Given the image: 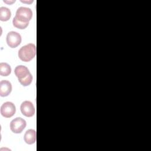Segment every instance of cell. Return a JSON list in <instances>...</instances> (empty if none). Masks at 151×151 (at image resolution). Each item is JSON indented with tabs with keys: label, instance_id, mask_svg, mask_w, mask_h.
<instances>
[{
	"label": "cell",
	"instance_id": "8",
	"mask_svg": "<svg viewBox=\"0 0 151 151\" xmlns=\"http://www.w3.org/2000/svg\"><path fill=\"white\" fill-rule=\"evenodd\" d=\"M12 91L11 83L7 80H2L0 82V96L5 97L8 96Z\"/></svg>",
	"mask_w": 151,
	"mask_h": 151
},
{
	"label": "cell",
	"instance_id": "6",
	"mask_svg": "<svg viewBox=\"0 0 151 151\" xmlns=\"http://www.w3.org/2000/svg\"><path fill=\"white\" fill-rule=\"evenodd\" d=\"M16 111V108L12 102L7 101L4 103L1 107V113L2 116L8 118L14 115Z\"/></svg>",
	"mask_w": 151,
	"mask_h": 151
},
{
	"label": "cell",
	"instance_id": "1",
	"mask_svg": "<svg viewBox=\"0 0 151 151\" xmlns=\"http://www.w3.org/2000/svg\"><path fill=\"white\" fill-rule=\"evenodd\" d=\"M14 73L19 82L23 86H28L31 83L32 76L27 67L22 65H18L15 67Z\"/></svg>",
	"mask_w": 151,
	"mask_h": 151
},
{
	"label": "cell",
	"instance_id": "9",
	"mask_svg": "<svg viewBox=\"0 0 151 151\" xmlns=\"http://www.w3.org/2000/svg\"><path fill=\"white\" fill-rule=\"evenodd\" d=\"M24 139L25 143H27L28 145L34 143L36 142L37 139L36 131L33 129H29L27 130L24 134Z\"/></svg>",
	"mask_w": 151,
	"mask_h": 151
},
{
	"label": "cell",
	"instance_id": "4",
	"mask_svg": "<svg viewBox=\"0 0 151 151\" xmlns=\"http://www.w3.org/2000/svg\"><path fill=\"white\" fill-rule=\"evenodd\" d=\"M27 123L24 119L21 117H16L10 123V129L15 133H20L26 127Z\"/></svg>",
	"mask_w": 151,
	"mask_h": 151
},
{
	"label": "cell",
	"instance_id": "2",
	"mask_svg": "<svg viewBox=\"0 0 151 151\" xmlns=\"http://www.w3.org/2000/svg\"><path fill=\"white\" fill-rule=\"evenodd\" d=\"M36 55V46L29 43L22 47L18 51V57L22 61L28 62Z\"/></svg>",
	"mask_w": 151,
	"mask_h": 151
},
{
	"label": "cell",
	"instance_id": "11",
	"mask_svg": "<svg viewBox=\"0 0 151 151\" xmlns=\"http://www.w3.org/2000/svg\"><path fill=\"white\" fill-rule=\"evenodd\" d=\"M11 72L10 65L6 63H0V74L2 76H8Z\"/></svg>",
	"mask_w": 151,
	"mask_h": 151
},
{
	"label": "cell",
	"instance_id": "5",
	"mask_svg": "<svg viewBox=\"0 0 151 151\" xmlns=\"http://www.w3.org/2000/svg\"><path fill=\"white\" fill-rule=\"evenodd\" d=\"M6 42L9 47L16 48L21 42V37L15 31H10L6 35Z\"/></svg>",
	"mask_w": 151,
	"mask_h": 151
},
{
	"label": "cell",
	"instance_id": "12",
	"mask_svg": "<svg viewBox=\"0 0 151 151\" xmlns=\"http://www.w3.org/2000/svg\"><path fill=\"white\" fill-rule=\"evenodd\" d=\"M12 23L15 27L19 28V29H21L26 28L29 24V23H24V22H19L18 20H17L15 18H14V19L12 20Z\"/></svg>",
	"mask_w": 151,
	"mask_h": 151
},
{
	"label": "cell",
	"instance_id": "7",
	"mask_svg": "<svg viewBox=\"0 0 151 151\" xmlns=\"http://www.w3.org/2000/svg\"><path fill=\"white\" fill-rule=\"evenodd\" d=\"M21 111L26 117H32L35 113V109L33 104L29 101H24L20 107Z\"/></svg>",
	"mask_w": 151,
	"mask_h": 151
},
{
	"label": "cell",
	"instance_id": "3",
	"mask_svg": "<svg viewBox=\"0 0 151 151\" xmlns=\"http://www.w3.org/2000/svg\"><path fill=\"white\" fill-rule=\"evenodd\" d=\"M32 17V12L31 9L27 7H19L18 8L15 18L19 22L24 23H29Z\"/></svg>",
	"mask_w": 151,
	"mask_h": 151
},
{
	"label": "cell",
	"instance_id": "10",
	"mask_svg": "<svg viewBox=\"0 0 151 151\" xmlns=\"http://www.w3.org/2000/svg\"><path fill=\"white\" fill-rule=\"evenodd\" d=\"M11 16V11L6 7L0 8V20L2 21H6L9 19Z\"/></svg>",
	"mask_w": 151,
	"mask_h": 151
}]
</instances>
